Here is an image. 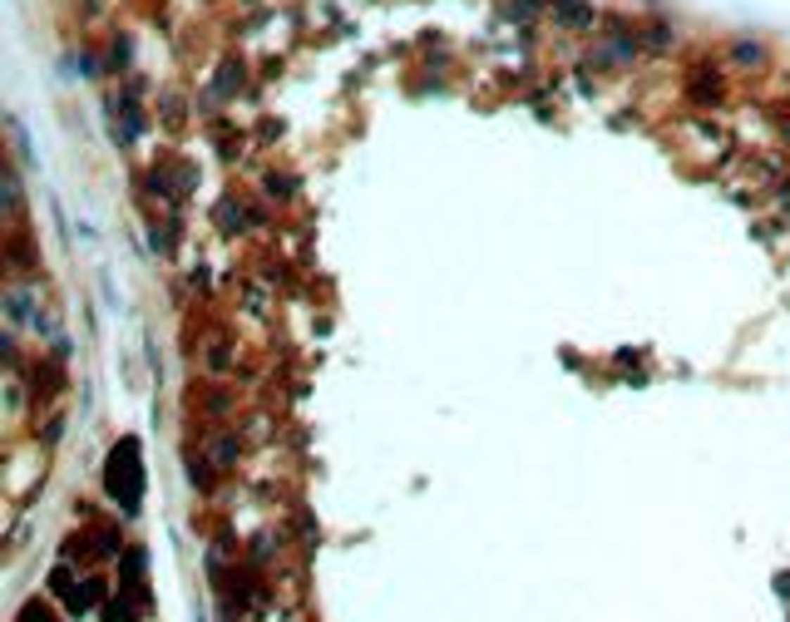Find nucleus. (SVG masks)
Masks as SVG:
<instances>
[{
    "label": "nucleus",
    "mask_w": 790,
    "mask_h": 622,
    "mask_svg": "<svg viewBox=\"0 0 790 622\" xmlns=\"http://www.w3.org/2000/svg\"><path fill=\"white\" fill-rule=\"evenodd\" d=\"M109 494L119 499L124 514L139 509V494H144V469H139V445L134 440H119V450L109 455Z\"/></svg>",
    "instance_id": "nucleus-1"
},
{
    "label": "nucleus",
    "mask_w": 790,
    "mask_h": 622,
    "mask_svg": "<svg viewBox=\"0 0 790 622\" xmlns=\"http://www.w3.org/2000/svg\"><path fill=\"white\" fill-rule=\"evenodd\" d=\"M15 622H55V617H50V607H45V602H25Z\"/></svg>",
    "instance_id": "nucleus-2"
}]
</instances>
